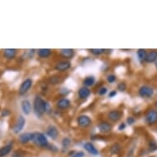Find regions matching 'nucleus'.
Instances as JSON below:
<instances>
[{"label": "nucleus", "mask_w": 157, "mask_h": 157, "mask_svg": "<svg viewBox=\"0 0 157 157\" xmlns=\"http://www.w3.org/2000/svg\"><path fill=\"white\" fill-rule=\"evenodd\" d=\"M50 110V106L48 102L44 101L40 96L36 95L33 101V111L37 117H41L44 113Z\"/></svg>", "instance_id": "f257e3e1"}, {"label": "nucleus", "mask_w": 157, "mask_h": 157, "mask_svg": "<svg viewBox=\"0 0 157 157\" xmlns=\"http://www.w3.org/2000/svg\"><path fill=\"white\" fill-rule=\"evenodd\" d=\"M31 142H33L36 146H38L40 147H44V148H48L49 146V141L47 139V137L45 136L44 133L42 132H32V139Z\"/></svg>", "instance_id": "f03ea898"}, {"label": "nucleus", "mask_w": 157, "mask_h": 157, "mask_svg": "<svg viewBox=\"0 0 157 157\" xmlns=\"http://www.w3.org/2000/svg\"><path fill=\"white\" fill-rule=\"evenodd\" d=\"M145 120L148 125H154L157 124V110L153 109H149L146 113Z\"/></svg>", "instance_id": "7ed1b4c3"}, {"label": "nucleus", "mask_w": 157, "mask_h": 157, "mask_svg": "<svg viewBox=\"0 0 157 157\" xmlns=\"http://www.w3.org/2000/svg\"><path fill=\"white\" fill-rule=\"evenodd\" d=\"M138 95L142 98H151L154 95V89L149 86H142L138 90Z\"/></svg>", "instance_id": "20e7f679"}, {"label": "nucleus", "mask_w": 157, "mask_h": 157, "mask_svg": "<svg viewBox=\"0 0 157 157\" xmlns=\"http://www.w3.org/2000/svg\"><path fill=\"white\" fill-rule=\"evenodd\" d=\"M32 83H33V81L31 78H27L26 80H24L19 88V95H23L27 93V91L32 86Z\"/></svg>", "instance_id": "39448f33"}, {"label": "nucleus", "mask_w": 157, "mask_h": 157, "mask_svg": "<svg viewBox=\"0 0 157 157\" xmlns=\"http://www.w3.org/2000/svg\"><path fill=\"white\" fill-rule=\"evenodd\" d=\"M77 124L81 128H88L91 125L92 121H91V119L89 116L83 114V115H80L77 118Z\"/></svg>", "instance_id": "423d86ee"}, {"label": "nucleus", "mask_w": 157, "mask_h": 157, "mask_svg": "<svg viewBox=\"0 0 157 157\" xmlns=\"http://www.w3.org/2000/svg\"><path fill=\"white\" fill-rule=\"evenodd\" d=\"M25 124H26V119H25V118H24L23 116L20 115L18 117L17 120L15 125L13 127V131L15 133H19V132L24 128Z\"/></svg>", "instance_id": "0eeeda50"}, {"label": "nucleus", "mask_w": 157, "mask_h": 157, "mask_svg": "<svg viewBox=\"0 0 157 157\" xmlns=\"http://www.w3.org/2000/svg\"><path fill=\"white\" fill-rule=\"evenodd\" d=\"M71 67V63L67 60H63V61H60V62L57 63L56 65L54 66V68L58 72H66Z\"/></svg>", "instance_id": "6e6552de"}, {"label": "nucleus", "mask_w": 157, "mask_h": 157, "mask_svg": "<svg viewBox=\"0 0 157 157\" xmlns=\"http://www.w3.org/2000/svg\"><path fill=\"white\" fill-rule=\"evenodd\" d=\"M97 127L100 132H103V133H108V132L112 131V129H113V125L110 123L106 121L101 122L100 124H98Z\"/></svg>", "instance_id": "1a4fd4ad"}, {"label": "nucleus", "mask_w": 157, "mask_h": 157, "mask_svg": "<svg viewBox=\"0 0 157 157\" xmlns=\"http://www.w3.org/2000/svg\"><path fill=\"white\" fill-rule=\"evenodd\" d=\"M46 134L47 136H49L51 139L55 140L59 135V130L56 127L54 126V125H49L46 129Z\"/></svg>", "instance_id": "9d476101"}, {"label": "nucleus", "mask_w": 157, "mask_h": 157, "mask_svg": "<svg viewBox=\"0 0 157 157\" xmlns=\"http://www.w3.org/2000/svg\"><path fill=\"white\" fill-rule=\"evenodd\" d=\"M107 117L111 122L116 123V122L119 121L121 119V113L119 110H111L108 113Z\"/></svg>", "instance_id": "9b49d317"}, {"label": "nucleus", "mask_w": 157, "mask_h": 157, "mask_svg": "<svg viewBox=\"0 0 157 157\" xmlns=\"http://www.w3.org/2000/svg\"><path fill=\"white\" fill-rule=\"evenodd\" d=\"M13 142H10L8 144H6L5 146H3L0 148V157H5L6 155H8L11 152V151L13 150Z\"/></svg>", "instance_id": "f8f14e48"}, {"label": "nucleus", "mask_w": 157, "mask_h": 157, "mask_svg": "<svg viewBox=\"0 0 157 157\" xmlns=\"http://www.w3.org/2000/svg\"><path fill=\"white\" fill-rule=\"evenodd\" d=\"M83 147L88 153H90L93 155H99V151L96 149V147L91 142H86L85 144L83 145Z\"/></svg>", "instance_id": "ddd939ff"}, {"label": "nucleus", "mask_w": 157, "mask_h": 157, "mask_svg": "<svg viewBox=\"0 0 157 157\" xmlns=\"http://www.w3.org/2000/svg\"><path fill=\"white\" fill-rule=\"evenodd\" d=\"M71 105V101L67 98H61L59 101L57 102V107L60 109H67Z\"/></svg>", "instance_id": "4468645a"}, {"label": "nucleus", "mask_w": 157, "mask_h": 157, "mask_svg": "<svg viewBox=\"0 0 157 157\" xmlns=\"http://www.w3.org/2000/svg\"><path fill=\"white\" fill-rule=\"evenodd\" d=\"M60 54L63 58L66 59H71L73 58L75 54L74 49H63L60 50Z\"/></svg>", "instance_id": "2eb2a0df"}, {"label": "nucleus", "mask_w": 157, "mask_h": 157, "mask_svg": "<svg viewBox=\"0 0 157 157\" xmlns=\"http://www.w3.org/2000/svg\"><path fill=\"white\" fill-rule=\"evenodd\" d=\"M90 95V90L88 87L82 86L78 90V96L82 100H86Z\"/></svg>", "instance_id": "dca6fc26"}, {"label": "nucleus", "mask_w": 157, "mask_h": 157, "mask_svg": "<svg viewBox=\"0 0 157 157\" xmlns=\"http://www.w3.org/2000/svg\"><path fill=\"white\" fill-rule=\"evenodd\" d=\"M21 109L26 115H28L31 113L32 107H31V102L28 100H24L21 101Z\"/></svg>", "instance_id": "f3484780"}, {"label": "nucleus", "mask_w": 157, "mask_h": 157, "mask_svg": "<svg viewBox=\"0 0 157 157\" xmlns=\"http://www.w3.org/2000/svg\"><path fill=\"white\" fill-rule=\"evenodd\" d=\"M31 139H32V133L31 132H25L19 136V142L21 144H26L29 142H31Z\"/></svg>", "instance_id": "a211bd4d"}, {"label": "nucleus", "mask_w": 157, "mask_h": 157, "mask_svg": "<svg viewBox=\"0 0 157 157\" xmlns=\"http://www.w3.org/2000/svg\"><path fill=\"white\" fill-rule=\"evenodd\" d=\"M157 61V51L152 50V51L147 53L145 62L147 63H155Z\"/></svg>", "instance_id": "6ab92c4d"}, {"label": "nucleus", "mask_w": 157, "mask_h": 157, "mask_svg": "<svg viewBox=\"0 0 157 157\" xmlns=\"http://www.w3.org/2000/svg\"><path fill=\"white\" fill-rule=\"evenodd\" d=\"M3 54L8 59H13L17 55V50L15 49H6L3 50Z\"/></svg>", "instance_id": "aec40b11"}, {"label": "nucleus", "mask_w": 157, "mask_h": 157, "mask_svg": "<svg viewBox=\"0 0 157 157\" xmlns=\"http://www.w3.org/2000/svg\"><path fill=\"white\" fill-rule=\"evenodd\" d=\"M39 57H40L42 59H47L49 58L52 54V50L49 49H40L37 51Z\"/></svg>", "instance_id": "412c9836"}, {"label": "nucleus", "mask_w": 157, "mask_h": 157, "mask_svg": "<svg viewBox=\"0 0 157 157\" xmlns=\"http://www.w3.org/2000/svg\"><path fill=\"white\" fill-rule=\"evenodd\" d=\"M95 82V78L93 76H89V77H86L83 80V85L86 87H89V86H91L94 85V83Z\"/></svg>", "instance_id": "4be33fe9"}, {"label": "nucleus", "mask_w": 157, "mask_h": 157, "mask_svg": "<svg viewBox=\"0 0 157 157\" xmlns=\"http://www.w3.org/2000/svg\"><path fill=\"white\" fill-rule=\"evenodd\" d=\"M136 54H137V57H138V59L141 61V62H145V59H146V57H147V50L143 49H139L136 52Z\"/></svg>", "instance_id": "5701e85b"}, {"label": "nucleus", "mask_w": 157, "mask_h": 157, "mask_svg": "<svg viewBox=\"0 0 157 157\" xmlns=\"http://www.w3.org/2000/svg\"><path fill=\"white\" fill-rule=\"evenodd\" d=\"M121 146L119 143H114L110 147V152L113 155H117L119 154V152L121 151Z\"/></svg>", "instance_id": "b1692460"}, {"label": "nucleus", "mask_w": 157, "mask_h": 157, "mask_svg": "<svg viewBox=\"0 0 157 157\" xmlns=\"http://www.w3.org/2000/svg\"><path fill=\"white\" fill-rule=\"evenodd\" d=\"M148 148L150 152H155L157 151V142L155 140H151L148 144Z\"/></svg>", "instance_id": "393cba45"}, {"label": "nucleus", "mask_w": 157, "mask_h": 157, "mask_svg": "<svg viewBox=\"0 0 157 157\" xmlns=\"http://www.w3.org/2000/svg\"><path fill=\"white\" fill-rule=\"evenodd\" d=\"M90 53L94 55H101L105 52V49H90Z\"/></svg>", "instance_id": "a878e982"}, {"label": "nucleus", "mask_w": 157, "mask_h": 157, "mask_svg": "<svg viewBox=\"0 0 157 157\" xmlns=\"http://www.w3.org/2000/svg\"><path fill=\"white\" fill-rule=\"evenodd\" d=\"M71 145V139L69 137H64L62 141V146L63 148H67Z\"/></svg>", "instance_id": "bb28decb"}, {"label": "nucleus", "mask_w": 157, "mask_h": 157, "mask_svg": "<svg viewBox=\"0 0 157 157\" xmlns=\"http://www.w3.org/2000/svg\"><path fill=\"white\" fill-rule=\"evenodd\" d=\"M117 88H118V90H119V91H121V92H124V91H125L127 89V85L126 83L125 82H120L118 84V86H117Z\"/></svg>", "instance_id": "cd10ccee"}, {"label": "nucleus", "mask_w": 157, "mask_h": 157, "mask_svg": "<svg viewBox=\"0 0 157 157\" xmlns=\"http://www.w3.org/2000/svg\"><path fill=\"white\" fill-rule=\"evenodd\" d=\"M106 79L109 83H113L116 81V76L114 74H109L107 76Z\"/></svg>", "instance_id": "c85d7f7f"}, {"label": "nucleus", "mask_w": 157, "mask_h": 157, "mask_svg": "<svg viewBox=\"0 0 157 157\" xmlns=\"http://www.w3.org/2000/svg\"><path fill=\"white\" fill-rule=\"evenodd\" d=\"M107 92H108V89L106 87H105V86L100 88L99 90H98V94L100 95H105Z\"/></svg>", "instance_id": "c756f323"}, {"label": "nucleus", "mask_w": 157, "mask_h": 157, "mask_svg": "<svg viewBox=\"0 0 157 157\" xmlns=\"http://www.w3.org/2000/svg\"><path fill=\"white\" fill-rule=\"evenodd\" d=\"M49 82L52 83V84H57L58 82H59V77H51L50 79H49Z\"/></svg>", "instance_id": "7c9ffc66"}, {"label": "nucleus", "mask_w": 157, "mask_h": 157, "mask_svg": "<svg viewBox=\"0 0 157 157\" xmlns=\"http://www.w3.org/2000/svg\"><path fill=\"white\" fill-rule=\"evenodd\" d=\"M12 157H23V152H21V151H16L13 153Z\"/></svg>", "instance_id": "2f4dec72"}, {"label": "nucleus", "mask_w": 157, "mask_h": 157, "mask_svg": "<svg viewBox=\"0 0 157 157\" xmlns=\"http://www.w3.org/2000/svg\"><path fill=\"white\" fill-rule=\"evenodd\" d=\"M85 156V153L83 151H77L75 152L74 154L72 155L71 157H84Z\"/></svg>", "instance_id": "473e14b6"}, {"label": "nucleus", "mask_w": 157, "mask_h": 157, "mask_svg": "<svg viewBox=\"0 0 157 157\" xmlns=\"http://www.w3.org/2000/svg\"><path fill=\"white\" fill-rule=\"evenodd\" d=\"M135 121H136V119H134L133 117H131V116L127 119V124H129V125H132L135 123Z\"/></svg>", "instance_id": "72a5a7b5"}, {"label": "nucleus", "mask_w": 157, "mask_h": 157, "mask_svg": "<svg viewBox=\"0 0 157 157\" xmlns=\"http://www.w3.org/2000/svg\"><path fill=\"white\" fill-rule=\"evenodd\" d=\"M9 114H10V111L8 110V109H3V110L2 111V113H1L2 117H7V116H8Z\"/></svg>", "instance_id": "f704fd0d"}, {"label": "nucleus", "mask_w": 157, "mask_h": 157, "mask_svg": "<svg viewBox=\"0 0 157 157\" xmlns=\"http://www.w3.org/2000/svg\"><path fill=\"white\" fill-rule=\"evenodd\" d=\"M119 131H123L124 129L126 128V124H124V123H121V124L119 125Z\"/></svg>", "instance_id": "c9c22d12"}, {"label": "nucleus", "mask_w": 157, "mask_h": 157, "mask_svg": "<svg viewBox=\"0 0 157 157\" xmlns=\"http://www.w3.org/2000/svg\"><path fill=\"white\" fill-rule=\"evenodd\" d=\"M48 149H49L50 151H53L54 152H57L58 151V148H57L56 147H54V145H50L49 144V146L48 147Z\"/></svg>", "instance_id": "e433bc0d"}, {"label": "nucleus", "mask_w": 157, "mask_h": 157, "mask_svg": "<svg viewBox=\"0 0 157 157\" xmlns=\"http://www.w3.org/2000/svg\"><path fill=\"white\" fill-rule=\"evenodd\" d=\"M116 95H117V91H116V90H111L110 92L109 93V97L113 98Z\"/></svg>", "instance_id": "4c0bfd02"}, {"label": "nucleus", "mask_w": 157, "mask_h": 157, "mask_svg": "<svg viewBox=\"0 0 157 157\" xmlns=\"http://www.w3.org/2000/svg\"><path fill=\"white\" fill-rule=\"evenodd\" d=\"M155 107H156V108H157V101H155Z\"/></svg>", "instance_id": "58836bf2"}, {"label": "nucleus", "mask_w": 157, "mask_h": 157, "mask_svg": "<svg viewBox=\"0 0 157 157\" xmlns=\"http://www.w3.org/2000/svg\"><path fill=\"white\" fill-rule=\"evenodd\" d=\"M155 67H156V68H157V61H156V62H155Z\"/></svg>", "instance_id": "ea45409f"}]
</instances>
